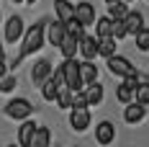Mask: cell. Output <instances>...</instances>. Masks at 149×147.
Returning <instances> with one entry per match:
<instances>
[{"mask_svg":"<svg viewBox=\"0 0 149 147\" xmlns=\"http://www.w3.org/2000/svg\"><path fill=\"white\" fill-rule=\"evenodd\" d=\"M85 98H88V106H100V103H103V85H100V83H93V85H85Z\"/></svg>","mask_w":149,"mask_h":147,"instance_id":"17","label":"cell"},{"mask_svg":"<svg viewBox=\"0 0 149 147\" xmlns=\"http://www.w3.org/2000/svg\"><path fill=\"white\" fill-rule=\"evenodd\" d=\"M111 34H113V21H111L108 15L95 18V36H98V39H108Z\"/></svg>","mask_w":149,"mask_h":147,"instance_id":"20","label":"cell"},{"mask_svg":"<svg viewBox=\"0 0 149 147\" xmlns=\"http://www.w3.org/2000/svg\"><path fill=\"white\" fill-rule=\"evenodd\" d=\"M116 39H98V57H103V59H108V57H113L116 54Z\"/></svg>","mask_w":149,"mask_h":147,"instance_id":"21","label":"cell"},{"mask_svg":"<svg viewBox=\"0 0 149 147\" xmlns=\"http://www.w3.org/2000/svg\"><path fill=\"white\" fill-rule=\"evenodd\" d=\"M57 106H59V108H64V111H70V108H72V90L59 88V96H57Z\"/></svg>","mask_w":149,"mask_h":147,"instance_id":"28","label":"cell"},{"mask_svg":"<svg viewBox=\"0 0 149 147\" xmlns=\"http://www.w3.org/2000/svg\"><path fill=\"white\" fill-rule=\"evenodd\" d=\"M8 147H18V145H8Z\"/></svg>","mask_w":149,"mask_h":147,"instance_id":"36","label":"cell"},{"mask_svg":"<svg viewBox=\"0 0 149 147\" xmlns=\"http://www.w3.org/2000/svg\"><path fill=\"white\" fill-rule=\"evenodd\" d=\"M95 142L103 145V147L116 142V127H113V121H100V124L95 127Z\"/></svg>","mask_w":149,"mask_h":147,"instance_id":"10","label":"cell"},{"mask_svg":"<svg viewBox=\"0 0 149 147\" xmlns=\"http://www.w3.org/2000/svg\"><path fill=\"white\" fill-rule=\"evenodd\" d=\"M72 108H90V106H88V98H85V90L72 93Z\"/></svg>","mask_w":149,"mask_h":147,"instance_id":"30","label":"cell"},{"mask_svg":"<svg viewBox=\"0 0 149 147\" xmlns=\"http://www.w3.org/2000/svg\"><path fill=\"white\" fill-rule=\"evenodd\" d=\"M105 67L111 70V75H116V77H121V80H123V77H129V75H134V72H139L134 65H131L126 57H121V54L108 57V59H105Z\"/></svg>","mask_w":149,"mask_h":147,"instance_id":"4","label":"cell"},{"mask_svg":"<svg viewBox=\"0 0 149 147\" xmlns=\"http://www.w3.org/2000/svg\"><path fill=\"white\" fill-rule=\"evenodd\" d=\"M116 98H118L123 106H126V103H131V101H134V88H129V85L121 80V83H118V88H116Z\"/></svg>","mask_w":149,"mask_h":147,"instance_id":"25","label":"cell"},{"mask_svg":"<svg viewBox=\"0 0 149 147\" xmlns=\"http://www.w3.org/2000/svg\"><path fill=\"white\" fill-rule=\"evenodd\" d=\"M10 3H15V5H18V3H26V0H10Z\"/></svg>","mask_w":149,"mask_h":147,"instance_id":"34","label":"cell"},{"mask_svg":"<svg viewBox=\"0 0 149 147\" xmlns=\"http://www.w3.org/2000/svg\"><path fill=\"white\" fill-rule=\"evenodd\" d=\"M134 39H136V49H139V52H149V29L147 26L136 31Z\"/></svg>","mask_w":149,"mask_h":147,"instance_id":"27","label":"cell"},{"mask_svg":"<svg viewBox=\"0 0 149 147\" xmlns=\"http://www.w3.org/2000/svg\"><path fill=\"white\" fill-rule=\"evenodd\" d=\"M134 101L141 103V106H149V80L141 77V83L134 88Z\"/></svg>","mask_w":149,"mask_h":147,"instance_id":"22","label":"cell"},{"mask_svg":"<svg viewBox=\"0 0 149 147\" xmlns=\"http://www.w3.org/2000/svg\"><path fill=\"white\" fill-rule=\"evenodd\" d=\"M26 3H29V5H33V3H36V0H26Z\"/></svg>","mask_w":149,"mask_h":147,"instance_id":"35","label":"cell"},{"mask_svg":"<svg viewBox=\"0 0 149 147\" xmlns=\"http://www.w3.org/2000/svg\"><path fill=\"white\" fill-rule=\"evenodd\" d=\"M54 15H57V21L67 23L74 18V5L70 0H54Z\"/></svg>","mask_w":149,"mask_h":147,"instance_id":"15","label":"cell"},{"mask_svg":"<svg viewBox=\"0 0 149 147\" xmlns=\"http://www.w3.org/2000/svg\"><path fill=\"white\" fill-rule=\"evenodd\" d=\"M15 85H18L15 75H5V77H0V93H10V90H15Z\"/></svg>","mask_w":149,"mask_h":147,"instance_id":"29","label":"cell"},{"mask_svg":"<svg viewBox=\"0 0 149 147\" xmlns=\"http://www.w3.org/2000/svg\"><path fill=\"white\" fill-rule=\"evenodd\" d=\"M129 11H131V8L118 0V3H113V5H108V18H111V21H123Z\"/></svg>","mask_w":149,"mask_h":147,"instance_id":"23","label":"cell"},{"mask_svg":"<svg viewBox=\"0 0 149 147\" xmlns=\"http://www.w3.org/2000/svg\"><path fill=\"white\" fill-rule=\"evenodd\" d=\"M77 41H80V39H74V36H70V34L62 39V44L57 46V49L62 52V57H64V59H74V57H77Z\"/></svg>","mask_w":149,"mask_h":147,"instance_id":"18","label":"cell"},{"mask_svg":"<svg viewBox=\"0 0 149 147\" xmlns=\"http://www.w3.org/2000/svg\"><path fill=\"white\" fill-rule=\"evenodd\" d=\"M49 145H52V129L49 127H36L31 147H49Z\"/></svg>","mask_w":149,"mask_h":147,"instance_id":"19","label":"cell"},{"mask_svg":"<svg viewBox=\"0 0 149 147\" xmlns=\"http://www.w3.org/2000/svg\"><path fill=\"white\" fill-rule=\"evenodd\" d=\"M80 80H82V85H93V83H98V67H95V62H80Z\"/></svg>","mask_w":149,"mask_h":147,"instance_id":"16","label":"cell"},{"mask_svg":"<svg viewBox=\"0 0 149 147\" xmlns=\"http://www.w3.org/2000/svg\"><path fill=\"white\" fill-rule=\"evenodd\" d=\"M5 116L8 119H15V121H26V119L33 114V106H31V101H26V98H13V101L5 103Z\"/></svg>","mask_w":149,"mask_h":147,"instance_id":"3","label":"cell"},{"mask_svg":"<svg viewBox=\"0 0 149 147\" xmlns=\"http://www.w3.org/2000/svg\"><path fill=\"white\" fill-rule=\"evenodd\" d=\"M52 70H54V67H52V62H49V59H39V62L31 67V83L41 88L46 80L52 77Z\"/></svg>","mask_w":149,"mask_h":147,"instance_id":"7","label":"cell"},{"mask_svg":"<svg viewBox=\"0 0 149 147\" xmlns=\"http://www.w3.org/2000/svg\"><path fill=\"white\" fill-rule=\"evenodd\" d=\"M62 67V75H64V88L77 93V90H82V80H80V62L77 59H64L59 65Z\"/></svg>","mask_w":149,"mask_h":147,"instance_id":"2","label":"cell"},{"mask_svg":"<svg viewBox=\"0 0 149 147\" xmlns=\"http://www.w3.org/2000/svg\"><path fill=\"white\" fill-rule=\"evenodd\" d=\"M0 62H5V52H3V41H0Z\"/></svg>","mask_w":149,"mask_h":147,"instance_id":"31","label":"cell"},{"mask_svg":"<svg viewBox=\"0 0 149 147\" xmlns=\"http://www.w3.org/2000/svg\"><path fill=\"white\" fill-rule=\"evenodd\" d=\"M64 29H67V34H70V36H74V39H82V36L88 34V31H85V26H82V23H80L77 18L67 21V23H64Z\"/></svg>","mask_w":149,"mask_h":147,"instance_id":"26","label":"cell"},{"mask_svg":"<svg viewBox=\"0 0 149 147\" xmlns=\"http://www.w3.org/2000/svg\"><path fill=\"white\" fill-rule=\"evenodd\" d=\"M144 116H147V106H141V103H126V108H123V121L126 124H139V121H144Z\"/></svg>","mask_w":149,"mask_h":147,"instance_id":"12","label":"cell"},{"mask_svg":"<svg viewBox=\"0 0 149 147\" xmlns=\"http://www.w3.org/2000/svg\"><path fill=\"white\" fill-rule=\"evenodd\" d=\"M41 96H44V101H49V103L57 101V96H59V85H57V83L49 77L44 85H41Z\"/></svg>","mask_w":149,"mask_h":147,"instance_id":"24","label":"cell"},{"mask_svg":"<svg viewBox=\"0 0 149 147\" xmlns=\"http://www.w3.org/2000/svg\"><path fill=\"white\" fill-rule=\"evenodd\" d=\"M121 23H123V29H126L129 36H134L139 29H144V13H141V11H129Z\"/></svg>","mask_w":149,"mask_h":147,"instance_id":"13","label":"cell"},{"mask_svg":"<svg viewBox=\"0 0 149 147\" xmlns=\"http://www.w3.org/2000/svg\"><path fill=\"white\" fill-rule=\"evenodd\" d=\"M44 36H46V41H49L52 46H59L62 39L67 36V29H64V23H62V21H57V18H54V21H49V23H46Z\"/></svg>","mask_w":149,"mask_h":147,"instance_id":"11","label":"cell"},{"mask_svg":"<svg viewBox=\"0 0 149 147\" xmlns=\"http://www.w3.org/2000/svg\"><path fill=\"white\" fill-rule=\"evenodd\" d=\"M105 3H108V5H113V3H118V0H105Z\"/></svg>","mask_w":149,"mask_h":147,"instance_id":"33","label":"cell"},{"mask_svg":"<svg viewBox=\"0 0 149 147\" xmlns=\"http://www.w3.org/2000/svg\"><path fill=\"white\" fill-rule=\"evenodd\" d=\"M0 21H3V15H0Z\"/></svg>","mask_w":149,"mask_h":147,"instance_id":"37","label":"cell"},{"mask_svg":"<svg viewBox=\"0 0 149 147\" xmlns=\"http://www.w3.org/2000/svg\"><path fill=\"white\" fill-rule=\"evenodd\" d=\"M23 18L21 15H10L8 21H5V44H15V41H21L23 39Z\"/></svg>","mask_w":149,"mask_h":147,"instance_id":"6","label":"cell"},{"mask_svg":"<svg viewBox=\"0 0 149 147\" xmlns=\"http://www.w3.org/2000/svg\"><path fill=\"white\" fill-rule=\"evenodd\" d=\"M33 132H36V121H21L18 127V147H31V139H33Z\"/></svg>","mask_w":149,"mask_h":147,"instance_id":"14","label":"cell"},{"mask_svg":"<svg viewBox=\"0 0 149 147\" xmlns=\"http://www.w3.org/2000/svg\"><path fill=\"white\" fill-rule=\"evenodd\" d=\"M90 108H70V127H72L74 132H85L90 127Z\"/></svg>","mask_w":149,"mask_h":147,"instance_id":"8","label":"cell"},{"mask_svg":"<svg viewBox=\"0 0 149 147\" xmlns=\"http://www.w3.org/2000/svg\"><path fill=\"white\" fill-rule=\"evenodd\" d=\"M46 23L49 21H39V23H33L31 29L23 31V39H21V57L18 59H23V57H29V54H36L41 46H44V31H46Z\"/></svg>","mask_w":149,"mask_h":147,"instance_id":"1","label":"cell"},{"mask_svg":"<svg viewBox=\"0 0 149 147\" xmlns=\"http://www.w3.org/2000/svg\"><path fill=\"white\" fill-rule=\"evenodd\" d=\"M121 3H126V5H131V3H134V0H121Z\"/></svg>","mask_w":149,"mask_h":147,"instance_id":"32","label":"cell"},{"mask_svg":"<svg viewBox=\"0 0 149 147\" xmlns=\"http://www.w3.org/2000/svg\"><path fill=\"white\" fill-rule=\"evenodd\" d=\"M77 54L85 59V62H95V57H98V36L85 34V36L77 41Z\"/></svg>","mask_w":149,"mask_h":147,"instance_id":"5","label":"cell"},{"mask_svg":"<svg viewBox=\"0 0 149 147\" xmlns=\"http://www.w3.org/2000/svg\"><path fill=\"white\" fill-rule=\"evenodd\" d=\"M74 18H77L85 29H88V26H93V23H95V18H98V15H95V5H93V3H88V0L77 3V5H74Z\"/></svg>","mask_w":149,"mask_h":147,"instance_id":"9","label":"cell"}]
</instances>
